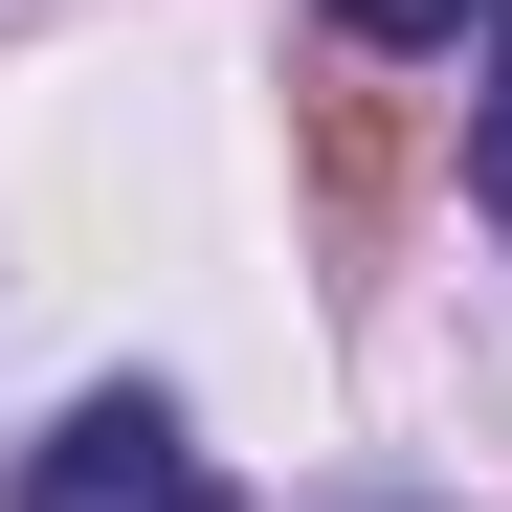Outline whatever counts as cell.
I'll use <instances>...</instances> for the list:
<instances>
[{"label": "cell", "instance_id": "cell-1", "mask_svg": "<svg viewBox=\"0 0 512 512\" xmlns=\"http://www.w3.org/2000/svg\"><path fill=\"white\" fill-rule=\"evenodd\" d=\"M23 512H223V468H201V423L156 379H112V401H67L23 446Z\"/></svg>", "mask_w": 512, "mask_h": 512}, {"label": "cell", "instance_id": "cell-2", "mask_svg": "<svg viewBox=\"0 0 512 512\" xmlns=\"http://www.w3.org/2000/svg\"><path fill=\"white\" fill-rule=\"evenodd\" d=\"M490 0H334V45H468Z\"/></svg>", "mask_w": 512, "mask_h": 512}, {"label": "cell", "instance_id": "cell-3", "mask_svg": "<svg viewBox=\"0 0 512 512\" xmlns=\"http://www.w3.org/2000/svg\"><path fill=\"white\" fill-rule=\"evenodd\" d=\"M468 201H490V223H512V90H490V134H468Z\"/></svg>", "mask_w": 512, "mask_h": 512}]
</instances>
